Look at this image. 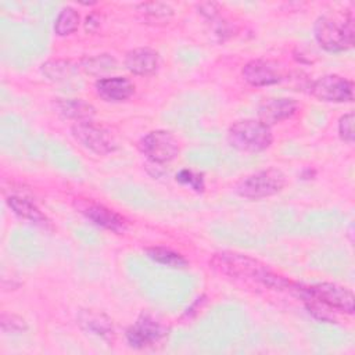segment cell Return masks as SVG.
<instances>
[{"label":"cell","mask_w":355,"mask_h":355,"mask_svg":"<svg viewBox=\"0 0 355 355\" xmlns=\"http://www.w3.org/2000/svg\"><path fill=\"white\" fill-rule=\"evenodd\" d=\"M209 265L212 266V269L222 275L234 279H248L273 288H288L291 284L284 277L273 273L268 268V265L259 262L255 258L239 252H218L211 258Z\"/></svg>","instance_id":"6da1fadb"},{"label":"cell","mask_w":355,"mask_h":355,"mask_svg":"<svg viewBox=\"0 0 355 355\" xmlns=\"http://www.w3.org/2000/svg\"><path fill=\"white\" fill-rule=\"evenodd\" d=\"M315 39L319 46L330 53H340L354 46L355 26L352 12L338 15H322L313 25Z\"/></svg>","instance_id":"7a4b0ae2"},{"label":"cell","mask_w":355,"mask_h":355,"mask_svg":"<svg viewBox=\"0 0 355 355\" xmlns=\"http://www.w3.org/2000/svg\"><path fill=\"white\" fill-rule=\"evenodd\" d=\"M273 136L270 128L259 119H241L234 122L227 130L229 144L245 153H259L272 144Z\"/></svg>","instance_id":"3957f363"},{"label":"cell","mask_w":355,"mask_h":355,"mask_svg":"<svg viewBox=\"0 0 355 355\" xmlns=\"http://www.w3.org/2000/svg\"><path fill=\"white\" fill-rule=\"evenodd\" d=\"M290 290H295L298 297L302 298H313L334 312H343L352 315L355 309V298L352 291H349L347 287H343L336 283H318L313 286H295L290 284Z\"/></svg>","instance_id":"277c9868"},{"label":"cell","mask_w":355,"mask_h":355,"mask_svg":"<svg viewBox=\"0 0 355 355\" xmlns=\"http://www.w3.org/2000/svg\"><path fill=\"white\" fill-rule=\"evenodd\" d=\"M286 183V175L280 169L266 168L243 178L236 184V193L248 200H261L277 194Z\"/></svg>","instance_id":"5b68a950"},{"label":"cell","mask_w":355,"mask_h":355,"mask_svg":"<svg viewBox=\"0 0 355 355\" xmlns=\"http://www.w3.org/2000/svg\"><path fill=\"white\" fill-rule=\"evenodd\" d=\"M71 133L82 147L94 154L105 155L116 150V141L111 132L93 121L75 122L71 126Z\"/></svg>","instance_id":"8992f818"},{"label":"cell","mask_w":355,"mask_h":355,"mask_svg":"<svg viewBox=\"0 0 355 355\" xmlns=\"http://www.w3.org/2000/svg\"><path fill=\"white\" fill-rule=\"evenodd\" d=\"M139 150L151 162L166 164L179 154V143L171 132L158 129L140 139Z\"/></svg>","instance_id":"52a82bcc"},{"label":"cell","mask_w":355,"mask_h":355,"mask_svg":"<svg viewBox=\"0 0 355 355\" xmlns=\"http://www.w3.org/2000/svg\"><path fill=\"white\" fill-rule=\"evenodd\" d=\"M311 94L320 101L347 103L354 100V83L344 76L330 73L311 83Z\"/></svg>","instance_id":"ba28073f"},{"label":"cell","mask_w":355,"mask_h":355,"mask_svg":"<svg viewBox=\"0 0 355 355\" xmlns=\"http://www.w3.org/2000/svg\"><path fill=\"white\" fill-rule=\"evenodd\" d=\"M165 333L166 330L161 322L150 315H141L126 330V340L133 348H146L161 341Z\"/></svg>","instance_id":"9c48e42d"},{"label":"cell","mask_w":355,"mask_h":355,"mask_svg":"<svg viewBox=\"0 0 355 355\" xmlns=\"http://www.w3.org/2000/svg\"><path fill=\"white\" fill-rule=\"evenodd\" d=\"M241 75L247 83L251 86H269L282 80L280 68L266 60H251L248 61L243 69Z\"/></svg>","instance_id":"30bf717a"},{"label":"cell","mask_w":355,"mask_h":355,"mask_svg":"<svg viewBox=\"0 0 355 355\" xmlns=\"http://www.w3.org/2000/svg\"><path fill=\"white\" fill-rule=\"evenodd\" d=\"M298 105L293 98L287 97H275V98H268L261 103L258 107V119L265 123L266 126L276 125L284 119L291 118Z\"/></svg>","instance_id":"8fae6325"},{"label":"cell","mask_w":355,"mask_h":355,"mask_svg":"<svg viewBox=\"0 0 355 355\" xmlns=\"http://www.w3.org/2000/svg\"><path fill=\"white\" fill-rule=\"evenodd\" d=\"M78 208L89 220H92L97 226L112 232H121L125 229V219L114 209H110L103 204L82 201Z\"/></svg>","instance_id":"7c38bea8"},{"label":"cell","mask_w":355,"mask_h":355,"mask_svg":"<svg viewBox=\"0 0 355 355\" xmlns=\"http://www.w3.org/2000/svg\"><path fill=\"white\" fill-rule=\"evenodd\" d=\"M125 67L133 75H151L159 67V54L150 47L133 49L125 55Z\"/></svg>","instance_id":"4fadbf2b"},{"label":"cell","mask_w":355,"mask_h":355,"mask_svg":"<svg viewBox=\"0 0 355 355\" xmlns=\"http://www.w3.org/2000/svg\"><path fill=\"white\" fill-rule=\"evenodd\" d=\"M96 92L104 101L119 103L128 100L135 93V85L123 76L100 78L96 82Z\"/></svg>","instance_id":"5bb4252c"},{"label":"cell","mask_w":355,"mask_h":355,"mask_svg":"<svg viewBox=\"0 0 355 355\" xmlns=\"http://www.w3.org/2000/svg\"><path fill=\"white\" fill-rule=\"evenodd\" d=\"M53 108L61 118L75 122L92 121L96 114L94 107L82 98H54Z\"/></svg>","instance_id":"9a60e30c"},{"label":"cell","mask_w":355,"mask_h":355,"mask_svg":"<svg viewBox=\"0 0 355 355\" xmlns=\"http://www.w3.org/2000/svg\"><path fill=\"white\" fill-rule=\"evenodd\" d=\"M78 323L85 331L98 336L101 338L108 340L114 336V327H112L111 319L101 312L85 309L79 313Z\"/></svg>","instance_id":"2e32d148"},{"label":"cell","mask_w":355,"mask_h":355,"mask_svg":"<svg viewBox=\"0 0 355 355\" xmlns=\"http://www.w3.org/2000/svg\"><path fill=\"white\" fill-rule=\"evenodd\" d=\"M7 204L14 211V214H17L19 218L40 226L49 225V219L46 218V215L31 200H26L19 196H11L8 197Z\"/></svg>","instance_id":"e0dca14e"},{"label":"cell","mask_w":355,"mask_h":355,"mask_svg":"<svg viewBox=\"0 0 355 355\" xmlns=\"http://www.w3.org/2000/svg\"><path fill=\"white\" fill-rule=\"evenodd\" d=\"M146 252H147L148 258H151L157 263H161L168 268L182 269V268H186L189 263L187 259L182 254L172 251L169 248H165V247H151V248H147Z\"/></svg>","instance_id":"ac0fdd59"},{"label":"cell","mask_w":355,"mask_h":355,"mask_svg":"<svg viewBox=\"0 0 355 355\" xmlns=\"http://www.w3.org/2000/svg\"><path fill=\"white\" fill-rule=\"evenodd\" d=\"M136 11L144 21H148V22L168 21L173 14V10L169 4L158 3V1L141 3L137 6Z\"/></svg>","instance_id":"d6986e66"},{"label":"cell","mask_w":355,"mask_h":355,"mask_svg":"<svg viewBox=\"0 0 355 355\" xmlns=\"http://www.w3.org/2000/svg\"><path fill=\"white\" fill-rule=\"evenodd\" d=\"M83 71L89 75H103L107 72H111L116 68L118 62L110 54H97L94 57H86L80 62Z\"/></svg>","instance_id":"ffe728a7"},{"label":"cell","mask_w":355,"mask_h":355,"mask_svg":"<svg viewBox=\"0 0 355 355\" xmlns=\"http://www.w3.org/2000/svg\"><path fill=\"white\" fill-rule=\"evenodd\" d=\"M80 22L79 12L72 7H64L54 22V32L58 36H67L73 33Z\"/></svg>","instance_id":"44dd1931"},{"label":"cell","mask_w":355,"mask_h":355,"mask_svg":"<svg viewBox=\"0 0 355 355\" xmlns=\"http://www.w3.org/2000/svg\"><path fill=\"white\" fill-rule=\"evenodd\" d=\"M73 68L69 61L50 60L42 65V72L51 80L67 79L72 73Z\"/></svg>","instance_id":"7402d4cb"},{"label":"cell","mask_w":355,"mask_h":355,"mask_svg":"<svg viewBox=\"0 0 355 355\" xmlns=\"http://www.w3.org/2000/svg\"><path fill=\"white\" fill-rule=\"evenodd\" d=\"M0 324L4 333H22L26 330L25 320L14 313L3 312L0 318Z\"/></svg>","instance_id":"603a6c76"},{"label":"cell","mask_w":355,"mask_h":355,"mask_svg":"<svg viewBox=\"0 0 355 355\" xmlns=\"http://www.w3.org/2000/svg\"><path fill=\"white\" fill-rule=\"evenodd\" d=\"M176 180L182 184L190 186L191 189H194L196 191H202L204 190V180L202 176L190 171V169H182L178 175H176Z\"/></svg>","instance_id":"cb8c5ba5"},{"label":"cell","mask_w":355,"mask_h":355,"mask_svg":"<svg viewBox=\"0 0 355 355\" xmlns=\"http://www.w3.org/2000/svg\"><path fill=\"white\" fill-rule=\"evenodd\" d=\"M338 135L347 143L354 141V114L347 112L338 121Z\"/></svg>","instance_id":"d4e9b609"}]
</instances>
